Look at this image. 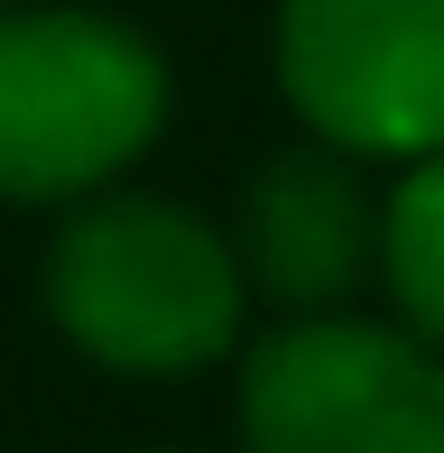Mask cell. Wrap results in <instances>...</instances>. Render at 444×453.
<instances>
[{
    "label": "cell",
    "instance_id": "6da1fadb",
    "mask_svg": "<svg viewBox=\"0 0 444 453\" xmlns=\"http://www.w3.org/2000/svg\"><path fill=\"white\" fill-rule=\"evenodd\" d=\"M241 296L250 278H241L232 241L167 195L84 203L47 241V315L103 370L176 380V370L222 361L241 334Z\"/></svg>",
    "mask_w": 444,
    "mask_h": 453
},
{
    "label": "cell",
    "instance_id": "7a4b0ae2",
    "mask_svg": "<svg viewBox=\"0 0 444 453\" xmlns=\"http://www.w3.org/2000/svg\"><path fill=\"white\" fill-rule=\"evenodd\" d=\"M167 120V56L103 10H0V195L65 203Z\"/></svg>",
    "mask_w": 444,
    "mask_h": 453
},
{
    "label": "cell",
    "instance_id": "3957f363",
    "mask_svg": "<svg viewBox=\"0 0 444 453\" xmlns=\"http://www.w3.org/2000/svg\"><path fill=\"white\" fill-rule=\"evenodd\" d=\"M250 453H444V352L408 324L287 315L241 361Z\"/></svg>",
    "mask_w": 444,
    "mask_h": 453
},
{
    "label": "cell",
    "instance_id": "277c9868",
    "mask_svg": "<svg viewBox=\"0 0 444 453\" xmlns=\"http://www.w3.org/2000/svg\"><path fill=\"white\" fill-rule=\"evenodd\" d=\"M278 84L342 157L444 149V0H278Z\"/></svg>",
    "mask_w": 444,
    "mask_h": 453
},
{
    "label": "cell",
    "instance_id": "5b68a950",
    "mask_svg": "<svg viewBox=\"0 0 444 453\" xmlns=\"http://www.w3.org/2000/svg\"><path fill=\"white\" fill-rule=\"evenodd\" d=\"M241 278L287 315H325L379 269V203L342 149H278L241 185V232H232Z\"/></svg>",
    "mask_w": 444,
    "mask_h": 453
},
{
    "label": "cell",
    "instance_id": "8992f818",
    "mask_svg": "<svg viewBox=\"0 0 444 453\" xmlns=\"http://www.w3.org/2000/svg\"><path fill=\"white\" fill-rule=\"evenodd\" d=\"M379 278H389L408 334L444 352V149L408 157V176L379 203Z\"/></svg>",
    "mask_w": 444,
    "mask_h": 453
}]
</instances>
